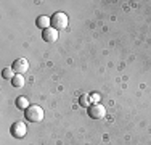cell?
<instances>
[{"label":"cell","instance_id":"cell-10","mask_svg":"<svg viewBox=\"0 0 151 145\" xmlns=\"http://www.w3.org/2000/svg\"><path fill=\"white\" fill-rule=\"evenodd\" d=\"M15 71H13V68H3V71H2V78L3 79H8V81H12L13 78H15Z\"/></svg>","mask_w":151,"mask_h":145},{"label":"cell","instance_id":"cell-9","mask_svg":"<svg viewBox=\"0 0 151 145\" xmlns=\"http://www.w3.org/2000/svg\"><path fill=\"white\" fill-rule=\"evenodd\" d=\"M90 100H92V97L88 95V94H82L81 97H79V105L81 107H84V108H87V107H90Z\"/></svg>","mask_w":151,"mask_h":145},{"label":"cell","instance_id":"cell-7","mask_svg":"<svg viewBox=\"0 0 151 145\" xmlns=\"http://www.w3.org/2000/svg\"><path fill=\"white\" fill-rule=\"evenodd\" d=\"M35 24H37V28H40V29H48L50 26H52V20H50L48 16H45V14H42V16H39L37 18V21H35Z\"/></svg>","mask_w":151,"mask_h":145},{"label":"cell","instance_id":"cell-5","mask_svg":"<svg viewBox=\"0 0 151 145\" xmlns=\"http://www.w3.org/2000/svg\"><path fill=\"white\" fill-rule=\"evenodd\" d=\"M12 68L16 74H24V72L29 70V61L26 58H18V60H15V63L12 65Z\"/></svg>","mask_w":151,"mask_h":145},{"label":"cell","instance_id":"cell-4","mask_svg":"<svg viewBox=\"0 0 151 145\" xmlns=\"http://www.w3.org/2000/svg\"><path fill=\"white\" fill-rule=\"evenodd\" d=\"M26 132H27V128L23 121L13 123L12 128H10V134H12L13 137H16V139H23V137L26 136Z\"/></svg>","mask_w":151,"mask_h":145},{"label":"cell","instance_id":"cell-6","mask_svg":"<svg viewBox=\"0 0 151 145\" xmlns=\"http://www.w3.org/2000/svg\"><path fill=\"white\" fill-rule=\"evenodd\" d=\"M58 36H60L58 31L52 26L48 29H45V31H42V39H44L45 42H56L58 41Z\"/></svg>","mask_w":151,"mask_h":145},{"label":"cell","instance_id":"cell-11","mask_svg":"<svg viewBox=\"0 0 151 145\" xmlns=\"http://www.w3.org/2000/svg\"><path fill=\"white\" fill-rule=\"evenodd\" d=\"M10 82H12L13 87H23V86H24V78H23V74H16Z\"/></svg>","mask_w":151,"mask_h":145},{"label":"cell","instance_id":"cell-3","mask_svg":"<svg viewBox=\"0 0 151 145\" xmlns=\"http://www.w3.org/2000/svg\"><path fill=\"white\" fill-rule=\"evenodd\" d=\"M88 116L92 119H103L106 116V108L101 103H92L88 107Z\"/></svg>","mask_w":151,"mask_h":145},{"label":"cell","instance_id":"cell-8","mask_svg":"<svg viewBox=\"0 0 151 145\" xmlns=\"http://www.w3.org/2000/svg\"><path fill=\"white\" fill-rule=\"evenodd\" d=\"M16 107L19 108V110H27L31 105H29V100H27L26 97L21 95V97H18V99H16Z\"/></svg>","mask_w":151,"mask_h":145},{"label":"cell","instance_id":"cell-2","mask_svg":"<svg viewBox=\"0 0 151 145\" xmlns=\"http://www.w3.org/2000/svg\"><path fill=\"white\" fill-rule=\"evenodd\" d=\"M50 20H52V28H55L56 31H60V29H66L68 23H69L68 14L63 13V12H56L55 14L50 16Z\"/></svg>","mask_w":151,"mask_h":145},{"label":"cell","instance_id":"cell-1","mask_svg":"<svg viewBox=\"0 0 151 145\" xmlns=\"http://www.w3.org/2000/svg\"><path fill=\"white\" fill-rule=\"evenodd\" d=\"M44 108L39 105H31L27 110H24V118L31 123H40L44 119Z\"/></svg>","mask_w":151,"mask_h":145}]
</instances>
